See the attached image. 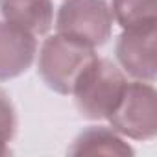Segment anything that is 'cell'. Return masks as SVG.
Returning <instances> with one entry per match:
<instances>
[{"mask_svg": "<svg viewBox=\"0 0 157 157\" xmlns=\"http://www.w3.org/2000/svg\"><path fill=\"white\" fill-rule=\"evenodd\" d=\"M128 83L129 82L120 67L96 56L72 91L76 109L83 118L107 120L117 109Z\"/></svg>", "mask_w": 157, "mask_h": 157, "instance_id": "6da1fadb", "label": "cell"}, {"mask_svg": "<svg viewBox=\"0 0 157 157\" xmlns=\"http://www.w3.org/2000/svg\"><path fill=\"white\" fill-rule=\"evenodd\" d=\"M94 57L96 54L93 46L56 33L46 37L41 44L37 72L44 85L54 93L72 94L78 80Z\"/></svg>", "mask_w": 157, "mask_h": 157, "instance_id": "7a4b0ae2", "label": "cell"}, {"mask_svg": "<svg viewBox=\"0 0 157 157\" xmlns=\"http://www.w3.org/2000/svg\"><path fill=\"white\" fill-rule=\"evenodd\" d=\"M57 33L87 46H104L111 39L113 15L107 0H65L56 15Z\"/></svg>", "mask_w": 157, "mask_h": 157, "instance_id": "3957f363", "label": "cell"}, {"mask_svg": "<svg viewBox=\"0 0 157 157\" xmlns=\"http://www.w3.org/2000/svg\"><path fill=\"white\" fill-rule=\"evenodd\" d=\"M157 93L153 83L129 82L117 109L107 118L109 126L126 139L151 140L157 135Z\"/></svg>", "mask_w": 157, "mask_h": 157, "instance_id": "277c9868", "label": "cell"}, {"mask_svg": "<svg viewBox=\"0 0 157 157\" xmlns=\"http://www.w3.org/2000/svg\"><path fill=\"white\" fill-rule=\"evenodd\" d=\"M155 28L124 30L115 44V56L124 74L139 82H155Z\"/></svg>", "mask_w": 157, "mask_h": 157, "instance_id": "5b68a950", "label": "cell"}, {"mask_svg": "<svg viewBox=\"0 0 157 157\" xmlns=\"http://www.w3.org/2000/svg\"><path fill=\"white\" fill-rule=\"evenodd\" d=\"M37 37L10 24L0 22V82L24 74L35 61Z\"/></svg>", "mask_w": 157, "mask_h": 157, "instance_id": "8992f818", "label": "cell"}, {"mask_svg": "<svg viewBox=\"0 0 157 157\" xmlns=\"http://www.w3.org/2000/svg\"><path fill=\"white\" fill-rule=\"evenodd\" d=\"M0 15L33 37L46 35L54 26L52 0H0Z\"/></svg>", "mask_w": 157, "mask_h": 157, "instance_id": "52a82bcc", "label": "cell"}, {"mask_svg": "<svg viewBox=\"0 0 157 157\" xmlns=\"http://www.w3.org/2000/svg\"><path fill=\"white\" fill-rule=\"evenodd\" d=\"M70 155H133V148L111 126H91L78 135L70 148Z\"/></svg>", "mask_w": 157, "mask_h": 157, "instance_id": "ba28073f", "label": "cell"}, {"mask_svg": "<svg viewBox=\"0 0 157 157\" xmlns=\"http://www.w3.org/2000/svg\"><path fill=\"white\" fill-rule=\"evenodd\" d=\"M109 10L122 30H146L157 24L155 0H109Z\"/></svg>", "mask_w": 157, "mask_h": 157, "instance_id": "9c48e42d", "label": "cell"}, {"mask_svg": "<svg viewBox=\"0 0 157 157\" xmlns=\"http://www.w3.org/2000/svg\"><path fill=\"white\" fill-rule=\"evenodd\" d=\"M19 129V117L10 96L0 89V139L11 142Z\"/></svg>", "mask_w": 157, "mask_h": 157, "instance_id": "30bf717a", "label": "cell"}, {"mask_svg": "<svg viewBox=\"0 0 157 157\" xmlns=\"http://www.w3.org/2000/svg\"><path fill=\"white\" fill-rule=\"evenodd\" d=\"M11 153H13V150L10 148V142L0 139V157H6V155H11Z\"/></svg>", "mask_w": 157, "mask_h": 157, "instance_id": "8fae6325", "label": "cell"}]
</instances>
